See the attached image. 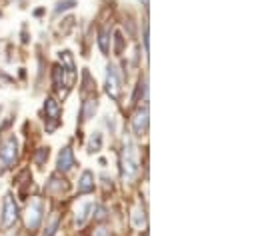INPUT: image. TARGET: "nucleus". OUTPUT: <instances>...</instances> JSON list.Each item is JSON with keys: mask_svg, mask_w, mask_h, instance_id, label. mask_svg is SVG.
<instances>
[{"mask_svg": "<svg viewBox=\"0 0 258 236\" xmlns=\"http://www.w3.org/2000/svg\"><path fill=\"white\" fill-rule=\"evenodd\" d=\"M114 40H116V54H122V46H124V38L120 32L114 34Z\"/></svg>", "mask_w": 258, "mask_h": 236, "instance_id": "6ab92c4d", "label": "nucleus"}, {"mask_svg": "<svg viewBox=\"0 0 258 236\" xmlns=\"http://www.w3.org/2000/svg\"><path fill=\"white\" fill-rule=\"evenodd\" d=\"M140 170V160H138V150L132 140H126L122 146V178L132 180L136 178Z\"/></svg>", "mask_w": 258, "mask_h": 236, "instance_id": "f257e3e1", "label": "nucleus"}, {"mask_svg": "<svg viewBox=\"0 0 258 236\" xmlns=\"http://www.w3.org/2000/svg\"><path fill=\"white\" fill-rule=\"evenodd\" d=\"M44 120H46V132H54L60 126V116H62V108L58 104V100L54 96H48L44 102Z\"/></svg>", "mask_w": 258, "mask_h": 236, "instance_id": "20e7f679", "label": "nucleus"}, {"mask_svg": "<svg viewBox=\"0 0 258 236\" xmlns=\"http://www.w3.org/2000/svg\"><path fill=\"white\" fill-rule=\"evenodd\" d=\"M144 222H146L144 208H142V206H136V208L132 210V224H134L136 228H142V226H144Z\"/></svg>", "mask_w": 258, "mask_h": 236, "instance_id": "f3484780", "label": "nucleus"}, {"mask_svg": "<svg viewBox=\"0 0 258 236\" xmlns=\"http://www.w3.org/2000/svg\"><path fill=\"white\" fill-rule=\"evenodd\" d=\"M94 208H96V204L94 202H82L78 208H76V216H74V224L76 226H82L86 220L90 218V214L94 212Z\"/></svg>", "mask_w": 258, "mask_h": 236, "instance_id": "9b49d317", "label": "nucleus"}, {"mask_svg": "<svg viewBox=\"0 0 258 236\" xmlns=\"http://www.w3.org/2000/svg\"><path fill=\"white\" fill-rule=\"evenodd\" d=\"M96 110H98V96H96V92L92 90L88 96H84V100H82V106H80V122H88L90 118H94Z\"/></svg>", "mask_w": 258, "mask_h": 236, "instance_id": "0eeeda50", "label": "nucleus"}, {"mask_svg": "<svg viewBox=\"0 0 258 236\" xmlns=\"http://www.w3.org/2000/svg\"><path fill=\"white\" fill-rule=\"evenodd\" d=\"M18 162V140L14 134H8L2 142H0V174L8 168H14Z\"/></svg>", "mask_w": 258, "mask_h": 236, "instance_id": "f03ea898", "label": "nucleus"}, {"mask_svg": "<svg viewBox=\"0 0 258 236\" xmlns=\"http://www.w3.org/2000/svg\"><path fill=\"white\" fill-rule=\"evenodd\" d=\"M48 156H50V148H40V150L34 154V162H36V166H44V162L48 160Z\"/></svg>", "mask_w": 258, "mask_h": 236, "instance_id": "a211bd4d", "label": "nucleus"}, {"mask_svg": "<svg viewBox=\"0 0 258 236\" xmlns=\"http://www.w3.org/2000/svg\"><path fill=\"white\" fill-rule=\"evenodd\" d=\"M102 144H104V136H102V132H100V130L92 132V134H90V140H88V152H90V154L100 152Z\"/></svg>", "mask_w": 258, "mask_h": 236, "instance_id": "ddd939ff", "label": "nucleus"}, {"mask_svg": "<svg viewBox=\"0 0 258 236\" xmlns=\"http://www.w3.org/2000/svg\"><path fill=\"white\" fill-rule=\"evenodd\" d=\"M66 188H68L66 180H64V178H60L58 174H52V176H50V180H48V184H46V192L56 190V194H60V192H64Z\"/></svg>", "mask_w": 258, "mask_h": 236, "instance_id": "f8f14e48", "label": "nucleus"}, {"mask_svg": "<svg viewBox=\"0 0 258 236\" xmlns=\"http://www.w3.org/2000/svg\"><path fill=\"white\" fill-rule=\"evenodd\" d=\"M138 2H140L142 6H148V0H138Z\"/></svg>", "mask_w": 258, "mask_h": 236, "instance_id": "aec40b11", "label": "nucleus"}, {"mask_svg": "<svg viewBox=\"0 0 258 236\" xmlns=\"http://www.w3.org/2000/svg\"><path fill=\"white\" fill-rule=\"evenodd\" d=\"M74 166H76L74 150H72L70 146H64V148L60 150V154H58V162H56V168H58V172H62V174H68V172H70Z\"/></svg>", "mask_w": 258, "mask_h": 236, "instance_id": "1a4fd4ad", "label": "nucleus"}, {"mask_svg": "<svg viewBox=\"0 0 258 236\" xmlns=\"http://www.w3.org/2000/svg\"><path fill=\"white\" fill-rule=\"evenodd\" d=\"M104 90L112 100H120L122 96V80H120V74L118 68L114 64L106 66V82H104Z\"/></svg>", "mask_w": 258, "mask_h": 236, "instance_id": "39448f33", "label": "nucleus"}, {"mask_svg": "<svg viewBox=\"0 0 258 236\" xmlns=\"http://www.w3.org/2000/svg\"><path fill=\"white\" fill-rule=\"evenodd\" d=\"M42 218H44V202H42V198L34 196V198H30V202H28V206H26V210H24L26 230H28L30 234H34V232L40 228Z\"/></svg>", "mask_w": 258, "mask_h": 236, "instance_id": "7ed1b4c3", "label": "nucleus"}, {"mask_svg": "<svg viewBox=\"0 0 258 236\" xmlns=\"http://www.w3.org/2000/svg\"><path fill=\"white\" fill-rule=\"evenodd\" d=\"M98 46H100L102 54H108V50H110V28L108 26H104L100 30V34H98Z\"/></svg>", "mask_w": 258, "mask_h": 236, "instance_id": "4468645a", "label": "nucleus"}, {"mask_svg": "<svg viewBox=\"0 0 258 236\" xmlns=\"http://www.w3.org/2000/svg\"><path fill=\"white\" fill-rule=\"evenodd\" d=\"M64 78H66L64 68H62L60 64H56V66L52 68V80H54V88H56V90H60V88L64 86Z\"/></svg>", "mask_w": 258, "mask_h": 236, "instance_id": "dca6fc26", "label": "nucleus"}, {"mask_svg": "<svg viewBox=\"0 0 258 236\" xmlns=\"http://www.w3.org/2000/svg\"><path fill=\"white\" fill-rule=\"evenodd\" d=\"M94 172L92 170H84L82 174H80V178H78V188H76V192L82 196V194H92L94 192Z\"/></svg>", "mask_w": 258, "mask_h": 236, "instance_id": "9d476101", "label": "nucleus"}, {"mask_svg": "<svg viewBox=\"0 0 258 236\" xmlns=\"http://www.w3.org/2000/svg\"><path fill=\"white\" fill-rule=\"evenodd\" d=\"M148 130V106H140L132 116V132L136 138L144 136Z\"/></svg>", "mask_w": 258, "mask_h": 236, "instance_id": "6e6552de", "label": "nucleus"}, {"mask_svg": "<svg viewBox=\"0 0 258 236\" xmlns=\"http://www.w3.org/2000/svg\"><path fill=\"white\" fill-rule=\"evenodd\" d=\"M58 226H60V214H58V212H52L50 218H48V224H46V228H44V236H54L56 230H58Z\"/></svg>", "mask_w": 258, "mask_h": 236, "instance_id": "2eb2a0df", "label": "nucleus"}, {"mask_svg": "<svg viewBox=\"0 0 258 236\" xmlns=\"http://www.w3.org/2000/svg\"><path fill=\"white\" fill-rule=\"evenodd\" d=\"M18 218H20L18 204H16V200H14L10 194H6V196H4V202H2V228H4V230H10V228L18 222Z\"/></svg>", "mask_w": 258, "mask_h": 236, "instance_id": "423d86ee", "label": "nucleus"}]
</instances>
